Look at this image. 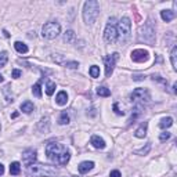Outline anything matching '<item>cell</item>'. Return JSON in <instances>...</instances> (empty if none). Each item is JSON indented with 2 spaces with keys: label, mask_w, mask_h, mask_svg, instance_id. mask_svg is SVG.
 <instances>
[{
  "label": "cell",
  "mask_w": 177,
  "mask_h": 177,
  "mask_svg": "<svg viewBox=\"0 0 177 177\" xmlns=\"http://www.w3.org/2000/svg\"><path fill=\"white\" fill-rule=\"evenodd\" d=\"M46 155L50 159L53 163L60 165V166H64L69 162L71 154L61 142H50L46 147Z\"/></svg>",
  "instance_id": "cell-1"
},
{
  "label": "cell",
  "mask_w": 177,
  "mask_h": 177,
  "mask_svg": "<svg viewBox=\"0 0 177 177\" xmlns=\"http://www.w3.org/2000/svg\"><path fill=\"white\" fill-rule=\"evenodd\" d=\"M100 14V4L96 0H88V2L84 3L83 7V19L84 22L88 25L94 24V21L97 19Z\"/></svg>",
  "instance_id": "cell-2"
},
{
  "label": "cell",
  "mask_w": 177,
  "mask_h": 177,
  "mask_svg": "<svg viewBox=\"0 0 177 177\" xmlns=\"http://www.w3.org/2000/svg\"><path fill=\"white\" fill-rule=\"evenodd\" d=\"M28 173H29V176L33 177H50L56 173V170L51 166H46V165L29 163L28 165Z\"/></svg>",
  "instance_id": "cell-3"
},
{
  "label": "cell",
  "mask_w": 177,
  "mask_h": 177,
  "mask_svg": "<svg viewBox=\"0 0 177 177\" xmlns=\"http://www.w3.org/2000/svg\"><path fill=\"white\" fill-rule=\"evenodd\" d=\"M118 31V38H119V42L121 43H125L130 39L132 36V22L127 17H123V18L119 21V25L116 28Z\"/></svg>",
  "instance_id": "cell-4"
},
{
  "label": "cell",
  "mask_w": 177,
  "mask_h": 177,
  "mask_svg": "<svg viewBox=\"0 0 177 177\" xmlns=\"http://www.w3.org/2000/svg\"><path fill=\"white\" fill-rule=\"evenodd\" d=\"M60 32H61V27H60L58 22H47V24L43 25V28H42V36H43L44 39H47V40H53V39H56L57 36L60 35Z\"/></svg>",
  "instance_id": "cell-5"
},
{
  "label": "cell",
  "mask_w": 177,
  "mask_h": 177,
  "mask_svg": "<svg viewBox=\"0 0 177 177\" xmlns=\"http://www.w3.org/2000/svg\"><path fill=\"white\" fill-rule=\"evenodd\" d=\"M116 19L113 18H109L108 21L107 27H105V31H104V39L107 43H115L118 40V31H116V24H115Z\"/></svg>",
  "instance_id": "cell-6"
},
{
  "label": "cell",
  "mask_w": 177,
  "mask_h": 177,
  "mask_svg": "<svg viewBox=\"0 0 177 177\" xmlns=\"http://www.w3.org/2000/svg\"><path fill=\"white\" fill-rule=\"evenodd\" d=\"M151 97H150V91L147 88H142L138 87L132 93V101L134 102H138V104H147L150 102Z\"/></svg>",
  "instance_id": "cell-7"
},
{
  "label": "cell",
  "mask_w": 177,
  "mask_h": 177,
  "mask_svg": "<svg viewBox=\"0 0 177 177\" xmlns=\"http://www.w3.org/2000/svg\"><path fill=\"white\" fill-rule=\"evenodd\" d=\"M119 58V54L118 53H113L112 56H108L104 57V62H105V75L107 78H109L113 72V68H115V62L118 61Z\"/></svg>",
  "instance_id": "cell-8"
},
{
  "label": "cell",
  "mask_w": 177,
  "mask_h": 177,
  "mask_svg": "<svg viewBox=\"0 0 177 177\" xmlns=\"http://www.w3.org/2000/svg\"><path fill=\"white\" fill-rule=\"evenodd\" d=\"M141 39L144 42H147L148 44H152L154 40H155V31H154V28L150 24L145 25L141 29Z\"/></svg>",
  "instance_id": "cell-9"
},
{
  "label": "cell",
  "mask_w": 177,
  "mask_h": 177,
  "mask_svg": "<svg viewBox=\"0 0 177 177\" xmlns=\"http://www.w3.org/2000/svg\"><path fill=\"white\" fill-rule=\"evenodd\" d=\"M132 60L134 62H144L148 60V51L144 48H137L132 53Z\"/></svg>",
  "instance_id": "cell-10"
},
{
  "label": "cell",
  "mask_w": 177,
  "mask_h": 177,
  "mask_svg": "<svg viewBox=\"0 0 177 177\" xmlns=\"http://www.w3.org/2000/svg\"><path fill=\"white\" fill-rule=\"evenodd\" d=\"M53 60L57 62V64L62 65V67H67V68H72V69H75V68L79 67V62H76V61H68V60H65L62 56H54Z\"/></svg>",
  "instance_id": "cell-11"
},
{
  "label": "cell",
  "mask_w": 177,
  "mask_h": 177,
  "mask_svg": "<svg viewBox=\"0 0 177 177\" xmlns=\"http://www.w3.org/2000/svg\"><path fill=\"white\" fill-rule=\"evenodd\" d=\"M22 159H24L28 165L33 163V161L36 159V151L35 150H27V151H24V154H22Z\"/></svg>",
  "instance_id": "cell-12"
},
{
  "label": "cell",
  "mask_w": 177,
  "mask_h": 177,
  "mask_svg": "<svg viewBox=\"0 0 177 177\" xmlns=\"http://www.w3.org/2000/svg\"><path fill=\"white\" fill-rule=\"evenodd\" d=\"M147 127H148V123L147 122H142L138 126V129L134 132V136H136L137 138H144V137L147 136Z\"/></svg>",
  "instance_id": "cell-13"
},
{
  "label": "cell",
  "mask_w": 177,
  "mask_h": 177,
  "mask_svg": "<svg viewBox=\"0 0 177 177\" xmlns=\"http://www.w3.org/2000/svg\"><path fill=\"white\" fill-rule=\"evenodd\" d=\"M93 166H94V162H82L80 165H79V167H78V170H79V173H82V175H84V173H87L88 170H91L93 169Z\"/></svg>",
  "instance_id": "cell-14"
},
{
  "label": "cell",
  "mask_w": 177,
  "mask_h": 177,
  "mask_svg": "<svg viewBox=\"0 0 177 177\" xmlns=\"http://www.w3.org/2000/svg\"><path fill=\"white\" fill-rule=\"evenodd\" d=\"M91 144H93L94 148H98V150H102L105 148V141L98 136H93L91 137Z\"/></svg>",
  "instance_id": "cell-15"
},
{
  "label": "cell",
  "mask_w": 177,
  "mask_h": 177,
  "mask_svg": "<svg viewBox=\"0 0 177 177\" xmlns=\"http://www.w3.org/2000/svg\"><path fill=\"white\" fill-rule=\"evenodd\" d=\"M175 11H172V10H163V11H161V17H162V19L163 21H166V22H170L173 18H175Z\"/></svg>",
  "instance_id": "cell-16"
},
{
  "label": "cell",
  "mask_w": 177,
  "mask_h": 177,
  "mask_svg": "<svg viewBox=\"0 0 177 177\" xmlns=\"http://www.w3.org/2000/svg\"><path fill=\"white\" fill-rule=\"evenodd\" d=\"M56 101H57V104H58V105H65V104H67V101H68L67 91H60V93L57 94Z\"/></svg>",
  "instance_id": "cell-17"
},
{
  "label": "cell",
  "mask_w": 177,
  "mask_h": 177,
  "mask_svg": "<svg viewBox=\"0 0 177 177\" xmlns=\"http://www.w3.org/2000/svg\"><path fill=\"white\" fill-rule=\"evenodd\" d=\"M19 172H21V165H19V162H13V163L10 165V173L13 176H17V175H19Z\"/></svg>",
  "instance_id": "cell-18"
},
{
  "label": "cell",
  "mask_w": 177,
  "mask_h": 177,
  "mask_svg": "<svg viewBox=\"0 0 177 177\" xmlns=\"http://www.w3.org/2000/svg\"><path fill=\"white\" fill-rule=\"evenodd\" d=\"M14 47H15V50L21 54L28 53V46L25 43H22V42H15V43H14Z\"/></svg>",
  "instance_id": "cell-19"
},
{
  "label": "cell",
  "mask_w": 177,
  "mask_h": 177,
  "mask_svg": "<svg viewBox=\"0 0 177 177\" xmlns=\"http://www.w3.org/2000/svg\"><path fill=\"white\" fill-rule=\"evenodd\" d=\"M21 111L25 113H31L33 111V104L31 101H25L21 104Z\"/></svg>",
  "instance_id": "cell-20"
},
{
  "label": "cell",
  "mask_w": 177,
  "mask_h": 177,
  "mask_svg": "<svg viewBox=\"0 0 177 177\" xmlns=\"http://www.w3.org/2000/svg\"><path fill=\"white\" fill-rule=\"evenodd\" d=\"M173 125V119L170 118V116H167V118H163L161 121V123H159V127L161 129H167V127H170Z\"/></svg>",
  "instance_id": "cell-21"
},
{
  "label": "cell",
  "mask_w": 177,
  "mask_h": 177,
  "mask_svg": "<svg viewBox=\"0 0 177 177\" xmlns=\"http://www.w3.org/2000/svg\"><path fill=\"white\" fill-rule=\"evenodd\" d=\"M176 56H177V47L175 46V47L172 48V53H170V61H172V67L173 69H177V62H176Z\"/></svg>",
  "instance_id": "cell-22"
},
{
  "label": "cell",
  "mask_w": 177,
  "mask_h": 177,
  "mask_svg": "<svg viewBox=\"0 0 177 177\" xmlns=\"http://www.w3.org/2000/svg\"><path fill=\"white\" fill-rule=\"evenodd\" d=\"M64 40L67 42V43H72V42L75 40V32H73V31H67L64 35Z\"/></svg>",
  "instance_id": "cell-23"
},
{
  "label": "cell",
  "mask_w": 177,
  "mask_h": 177,
  "mask_svg": "<svg viewBox=\"0 0 177 177\" xmlns=\"http://www.w3.org/2000/svg\"><path fill=\"white\" fill-rule=\"evenodd\" d=\"M97 94L101 96V97H109L111 96V90H109V88H107V87H104V86H101V87L97 88Z\"/></svg>",
  "instance_id": "cell-24"
},
{
  "label": "cell",
  "mask_w": 177,
  "mask_h": 177,
  "mask_svg": "<svg viewBox=\"0 0 177 177\" xmlns=\"http://www.w3.org/2000/svg\"><path fill=\"white\" fill-rule=\"evenodd\" d=\"M58 123L60 125H68L69 123V115H68L67 112H61L60 119H58Z\"/></svg>",
  "instance_id": "cell-25"
},
{
  "label": "cell",
  "mask_w": 177,
  "mask_h": 177,
  "mask_svg": "<svg viewBox=\"0 0 177 177\" xmlns=\"http://www.w3.org/2000/svg\"><path fill=\"white\" fill-rule=\"evenodd\" d=\"M54 90H56V83H53V82H48L47 86H46V93H47V96H53Z\"/></svg>",
  "instance_id": "cell-26"
},
{
  "label": "cell",
  "mask_w": 177,
  "mask_h": 177,
  "mask_svg": "<svg viewBox=\"0 0 177 177\" xmlns=\"http://www.w3.org/2000/svg\"><path fill=\"white\" fill-rule=\"evenodd\" d=\"M90 76L91 78H98L100 76V68L97 67V65H93V67L90 68Z\"/></svg>",
  "instance_id": "cell-27"
},
{
  "label": "cell",
  "mask_w": 177,
  "mask_h": 177,
  "mask_svg": "<svg viewBox=\"0 0 177 177\" xmlns=\"http://www.w3.org/2000/svg\"><path fill=\"white\" fill-rule=\"evenodd\" d=\"M7 61H8L7 53H6V51H2V53H0V67H4V65L7 64Z\"/></svg>",
  "instance_id": "cell-28"
},
{
  "label": "cell",
  "mask_w": 177,
  "mask_h": 177,
  "mask_svg": "<svg viewBox=\"0 0 177 177\" xmlns=\"http://www.w3.org/2000/svg\"><path fill=\"white\" fill-rule=\"evenodd\" d=\"M32 93H33V96H36V97H42V90H40V83H36L35 86L32 87Z\"/></svg>",
  "instance_id": "cell-29"
},
{
  "label": "cell",
  "mask_w": 177,
  "mask_h": 177,
  "mask_svg": "<svg viewBox=\"0 0 177 177\" xmlns=\"http://www.w3.org/2000/svg\"><path fill=\"white\" fill-rule=\"evenodd\" d=\"M140 113H141V111H140V107H137L136 109L133 111V113H132V118H130V121H129L130 123H133V122L136 121L137 118H138V115H140Z\"/></svg>",
  "instance_id": "cell-30"
},
{
  "label": "cell",
  "mask_w": 177,
  "mask_h": 177,
  "mask_svg": "<svg viewBox=\"0 0 177 177\" xmlns=\"http://www.w3.org/2000/svg\"><path fill=\"white\" fill-rule=\"evenodd\" d=\"M151 150V142H148L147 144V147H145V150L142 148V150H137L136 151V154L137 155H144V154H148V151Z\"/></svg>",
  "instance_id": "cell-31"
},
{
  "label": "cell",
  "mask_w": 177,
  "mask_h": 177,
  "mask_svg": "<svg viewBox=\"0 0 177 177\" xmlns=\"http://www.w3.org/2000/svg\"><path fill=\"white\" fill-rule=\"evenodd\" d=\"M113 111H115V113H118V115H125V111H122L121 108H119L118 102H116V104H113Z\"/></svg>",
  "instance_id": "cell-32"
},
{
  "label": "cell",
  "mask_w": 177,
  "mask_h": 177,
  "mask_svg": "<svg viewBox=\"0 0 177 177\" xmlns=\"http://www.w3.org/2000/svg\"><path fill=\"white\" fill-rule=\"evenodd\" d=\"M170 136H172V134H170L169 132H165V133H162L161 136H159V138H161V141H165V140H169Z\"/></svg>",
  "instance_id": "cell-33"
},
{
  "label": "cell",
  "mask_w": 177,
  "mask_h": 177,
  "mask_svg": "<svg viewBox=\"0 0 177 177\" xmlns=\"http://www.w3.org/2000/svg\"><path fill=\"white\" fill-rule=\"evenodd\" d=\"M11 75H13V78L17 79V78H19V76H21V71H19V69H14Z\"/></svg>",
  "instance_id": "cell-34"
},
{
  "label": "cell",
  "mask_w": 177,
  "mask_h": 177,
  "mask_svg": "<svg viewBox=\"0 0 177 177\" xmlns=\"http://www.w3.org/2000/svg\"><path fill=\"white\" fill-rule=\"evenodd\" d=\"M109 176H111V177H122L119 170H112V172L109 173Z\"/></svg>",
  "instance_id": "cell-35"
},
{
  "label": "cell",
  "mask_w": 177,
  "mask_h": 177,
  "mask_svg": "<svg viewBox=\"0 0 177 177\" xmlns=\"http://www.w3.org/2000/svg\"><path fill=\"white\" fill-rule=\"evenodd\" d=\"M3 173H4V166H3V165L0 163V176H2Z\"/></svg>",
  "instance_id": "cell-36"
},
{
  "label": "cell",
  "mask_w": 177,
  "mask_h": 177,
  "mask_svg": "<svg viewBox=\"0 0 177 177\" xmlns=\"http://www.w3.org/2000/svg\"><path fill=\"white\" fill-rule=\"evenodd\" d=\"M3 33H4V36H6V38H8V36H10V33H7V31H4V32H3Z\"/></svg>",
  "instance_id": "cell-37"
},
{
  "label": "cell",
  "mask_w": 177,
  "mask_h": 177,
  "mask_svg": "<svg viewBox=\"0 0 177 177\" xmlns=\"http://www.w3.org/2000/svg\"><path fill=\"white\" fill-rule=\"evenodd\" d=\"M2 82H3V76L0 75V83H2Z\"/></svg>",
  "instance_id": "cell-38"
},
{
  "label": "cell",
  "mask_w": 177,
  "mask_h": 177,
  "mask_svg": "<svg viewBox=\"0 0 177 177\" xmlns=\"http://www.w3.org/2000/svg\"><path fill=\"white\" fill-rule=\"evenodd\" d=\"M0 129H2V126H0Z\"/></svg>",
  "instance_id": "cell-39"
}]
</instances>
